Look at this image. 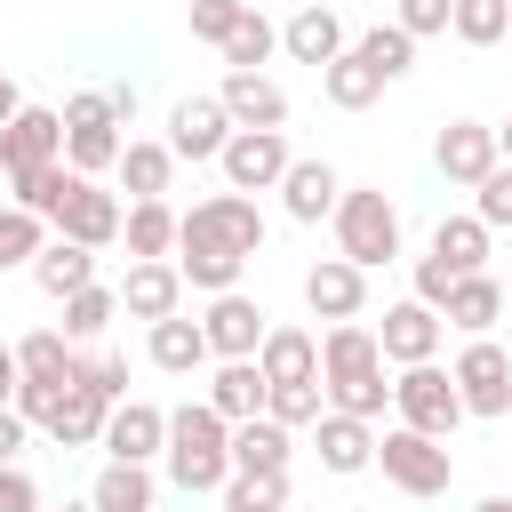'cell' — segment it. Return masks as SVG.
Listing matches in <instances>:
<instances>
[{
	"instance_id": "cell-1",
	"label": "cell",
	"mask_w": 512,
	"mask_h": 512,
	"mask_svg": "<svg viewBox=\"0 0 512 512\" xmlns=\"http://www.w3.org/2000/svg\"><path fill=\"white\" fill-rule=\"evenodd\" d=\"M384 368H392V360H384L376 328H360V320H328V336H320V384H328V408L384 424V408H392V376H384Z\"/></svg>"
},
{
	"instance_id": "cell-2",
	"label": "cell",
	"mask_w": 512,
	"mask_h": 512,
	"mask_svg": "<svg viewBox=\"0 0 512 512\" xmlns=\"http://www.w3.org/2000/svg\"><path fill=\"white\" fill-rule=\"evenodd\" d=\"M160 464H168V480H176L184 496H216V488L232 480V424H224L208 400L168 408V448H160Z\"/></svg>"
},
{
	"instance_id": "cell-3",
	"label": "cell",
	"mask_w": 512,
	"mask_h": 512,
	"mask_svg": "<svg viewBox=\"0 0 512 512\" xmlns=\"http://www.w3.org/2000/svg\"><path fill=\"white\" fill-rule=\"evenodd\" d=\"M328 224H336V256H352L360 272H376V264L400 256V208H392L384 184H344V200H336Z\"/></svg>"
},
{
	"instance_id": "cell-4",
	"label": "cell",
	"mask_w": 512,
	"mask_h": 512,
	"mask_svg": "<svg viewBox=\"0 0 512 512\" xmlns=\"http://www.w3.org/2000/svg\"><path fill=\"white\" fill-rule=\"evenodd\" d=\"M176 248H224V256H264V208L256 192H208L184 208Z\"/></svg>"
},
{
	"instance_id": "cell-5",
	"label": "cell",
	"mask_w": 512,
	"mask_h": 512,
	"mask_svg": "<svg viewBox=\"0 0 512 512\" xmlns=\"http://www.w3.org/2000/svg\"><path fill=\"white\" fill-rule=\"evenodd\" d=\"M376 464H384V480H392L400 496H448V480H456L448 440H432V432H416V424H384V432H376Z\"/></svg>"
},
{
	"instance_id": "cell-6",
	"label": "cell",
	"mask_w": 512,
	"mask_h": 512,
	"mask_svg": "<svg viewBox=\"0 0 512 512\" xmlns=\"http://www.w3.org/2000/svg\"><path fill=\"white\" fill-rule=\"evenodd\" d=\"M128 120L112 112V96L104 88H80V96H64V160L80 168V176H104V168H120V152H128V136H120Z\"/></svg>"
},
{
	"instance_id": "cell-7",
	"label": "cell",
	"mask_w": 512,
	"mask_h": 512,
	"mask_svg": "<svg viewBox=\"0 0 512 512\" xmlns=\"http://www.w3.org/2000/svg\"><path fill=\"white\" fill-rule=\"evenodd\" d=\"M392 416L416 424V432H432V440H448L464 424V392H456V376L440 360H416V368L392 376Z\"/></svg>"
},
{
	"instance_id": "cell-8",
	"label": "cell",
	"mask_w": 512,
	"mask_h": 512,
	"mask_svg": "<svg viewBox=\"0 0 512 512\" xmlns=\"http://www.w3.org/2000/svg\"><path fill=\"white\" fill-rule=\"evenodd\" d=\"M448 376H456V392H464V416H512V352L496 344V336H472L456 360H448Z\"/></svg>"
},
{
	"instance_id": "cell-9",
	"label": "cell",
	"mask_w": 512,
	"mask_h": 512,
	"mask_svg": "<svg viewBox=\"0 0 512 512\" xmlns=\"http://www.w3.org/2000/svg\"><path fill=\"white\" fill-rule=\"evenodd\" d=\"M288 136L280 128H232V144L216 152V168H224V192H280V176H288Z\"/></svg>"
},
{
	"instance_id": "cell-10",
	"label": "cell",
	"mask_w": 512,
	"mask_h": 512,
	"mask_svg": "<svg viewBox=\"0 0 512 512\" xmlns=\"http://www.w3.org/2000/svg\"><path fill=\"white\" fill-rule=\"evenodd\" d=\"M56 160H64V112L24 104V112L0 128V176L24 184V176H40V168H56Z\"/></svg>"
},
{
	"instance_id": "cell-11",
	"label": "cell",
	"mask_w": 512,
	"mask_h": 512,
	"mask_svg": "<svg viewBox=\"0 0 512 512\" xmlns=\"http://www.w3.org/2000/svg\"><path fill=\"white\" fill-rule=\"evenodd\" d=\"M200 328H208V352H216V360H256V344H264L272 312H264L248 288H224V296H208Z\"/></svg>"
},
{
	"instance_id": "cell-12",
	"label": "cell",
	"mask_w": 512,
	"mask_h": 512,
	"mask_svg": "<svg viewBox=\"0 0 512 512\" xmlns=\"http://www.w3.org/2000/svg\"><path fill=\"white\" fill-rule=\"evenodd\" d=\"M232 112H224V96H176L168 104V152L176 160H216L224 144H232Z\"/></svg>"
},
{
	"instance_id": "cell-13",
	"label": "cell",
	"mask_w": 512,
	"mask_h": 512,
	"mask_svg": "<svg viewBox=\"0 0 512 512\" xmlns=\"http://www.w3.org/2000/svg\"><path fill=\"white\" fill-rule=\"evenodd\" d=\"M440 336H448V320H440L424 296H400V304H384V328H376V344H384V360H392V368L440 360Z\"/></svg>"
},
{
	"instance_id": "cell-14",
	"label": "cell",
	"mask_w": 512,
	"mask_h": 512,
	"mask_svg": "<svg viewBox=\"0 0 512 512\" xmlns=\"http://www.w3.org/2000/svg\"><path fill=\"white\" fill-rule=\"evenodd\" d=\"M496 160H504V152H496V128H488V120H448V128L432 136V168H440L448 184H464V192H472Z\"/></svg>"
},
{
	"instance_id": "cell-15",
	"label": "cell",
	"mask_w": 512,
	"mask_h": 512,
	"mask_svg": "<svg viewBox=\"0 0 512 512\" xmlns=\"http://www.w3.org/2000/svg\"><path fill=\"white\" fill-rule=\"evenodd\" d=\"M120 312L128 320H168V312H184V272H176V256H136L128 264V280H120Z\"/></svg>"
},
{
	"instance_id": "cell-16",
	"label": "cell",
	"mask_w": 512,
	"mask_h": 512,
	"mask_svg": "<svg viewBox=\"0 0 512 512\" xmlns=\"http://www.w3.org/2000/svg\"><path fill=\"white\" fill-rule=\"evenodd\" d=\"M120 224H128V208H120V192H104L96 176H80V192H72V200H64V216H56V232H64V240H80V248H96V256L120 240Z\"/></svg>"
},
{
	"instance_id": "cell-17",
	"label": "cell",
	"mask_w": 512,
	"mask_h": 512,
	"mask_svg": "<svg viewBox=\"0 0 512 512\" xmlns=\"http://www.w3.org/2000/svg\"><path fill=\"white\" fill-rule=\"evenodd\" d=\"M304 304H312V320H360L368 312V272L352 256H320L304 272Z\"/></svg>"
},
{
	"instance_id": "cell-18",
	"label": "cell",
	"mask_w": 512,
	"mask_h": 512,
	"mask_svg": "<svg viewBox=\"0 0 512 512\" xmlns=\"http://www.w3.org/2000/svg\"><path fill=\"white\" fill-rule=\"evenodd\" d=\"M96 448H104V456H128V464H152V456L168 448V408H152V400H112Z\"/></svg>"
},
{
	"instance_id": "cell-19",
	"label": "cell",
	"mask_w": 512,
	"mask_h": 512,
	"mask_svg": "<svg viewBox=\"0 0 512 512\" xmlns=\"http://www.w3.org/2000/svg\"><path fill=\"white\" fill-rule=\"evenodd\" d=\"M312 456H320V472L352 480V472H368V464H376V424H368V416L328 408V416L312 424Z\"/></svg>"
},
{
	"instance_id": "cell-20",
	"label": "cell",
	"mask_w": 512,
	"mask_h": 512,
	"mask_svg": "<svg viewBox=\"0 0 512 512\" xmlns=\"http://www.w3.org/2000/svg\"><path fill=\"white\" fill-rule=\"evenodd\" d=\"M280 48H288L296 64H312V72H328L352 40H344V24H336V8H328V0H304V8L280 24Z\"/></svg>"
},
{
	"instance_id": "cell-21",
	"label": "cell",
	"mask_w": 512,
	"mask_h": 512,
	"mask_svg": "<svg viewBox=\"0 0 512 512\" xmlns=\"http://www.w3.org/2000/svg\"><path fill=\"white\" fill-rule=\"evenodd\" d=\"M256 368H264V384H312V376H320V336L272 320L264 344H256Z\"/></svg>"
},
{
	"instance_id": "cell-22",
	"label": "cell",
	"mask_w": 512,
	"mask_h": 512,
	"mask_svg": "<svg viewBox=\"0 0 512 512\" xmlns=\"http://www.w3.org/2000/svg\"><path fill=\"white\" fill-rule=\"evenodd\" d=\"M224 112L240 120V128H288V88L272 80V72H224Z\"/></svg>"
},
{
	"instance_id": "cell-23",
	"label": "cell",
	"mask_w": 512,
	"mask_h": 512,
	"mask_svg": "<svg viewBox=\"0 0 512 512\" xmlns=\"http://www.w3.org/2000/svg\"><path fill=\"white\" fill-rule=\"evenodd\" d=\"M336 200H344V176H336L328 160H288V176H280V208H288L296 224L336 216Z\"/></svg>"
},
{
	"instance_id": "cell-24",
	"label": "cell",
	"mask_w": 512,
	"mask_h": 512,
	"mask_svg": "<svg viewBox=\"0 0 512 512\" xmlns=\"http://www.w3.org/2000/svg\"><path fill=\"white\" fill-rule=\"evenodd\" d=\"M504 280L496 272H456V288H448V304H440V320L448 328H464V336H488L496 320H504Z\"/></svg>"
},
{
	"instance_id": "cell-25",
	"label": "cell",
	"mask_w": 512,
	"mask_h": 512,
	"mask_svg": "<svg viewBox=\"0 0 512 512\" xmlns=\"http://www.w3.org/2000/svg\"><path fill=\"white\" fill-rule=\"evenodd\" d=\"M144 352H152V368H168V376H200V368L216 360V352H208V328L184 320V312L152 320V328H144Z\"/></svg>"
},
{
	"instance_id": "cell-26",
	"label": "cell",
	"mask_w": 512,
	"mask_h": 512,
	"mask_svg": "<svg viewBox=\"0 0 512 512\" xmlns=\"http://www.w3.org/2000/svg\"><path fill=\"white\" fill-rule=\"evenodd\" d=\"M264 392H272V384H264V368H256V360H216L200 400H208L224 424H248V416H264Z\"/></svg>"
},
{
	"instance_id": "cell-27",
	"label": "cell",
	"mask_w": 512,
	"mask_h": 512,
	"mask_svg": "<svg viewBox=\"0 0 512 512\" xmlns=\"http://www.w3.org/2000/svg\"><path fill=\"white\" fill-rule=\"evenodd\" d=\"M120 192L128 200H168V184H176V152H168V136H128V152H120Z\"/></svg>"
},
{
	"instance_id": "cell-28",
	"label": "cell",
	"mask_w": 512,
	"mask_h": 512,
	"mask_svg": "<svg viewBox=\"0 0 512 512\" xmlns=\"http://www.w3.org/2000/svg\"><path fill=\"white\" fill-rule=\"evenodd\" d=\"M88 504H96V512H152V504H160V480H152V464L104 456V472H96Z\"/></svg>"
},
{
	"instance_id": "cell-29",
	"label": "cell",
	"mask_w": 512,
	"mask_h": 512,
	"mask_svg": "<svg viewBox=\"0 0 512 512\" xmlns=\"http://www.w3.org/2000/svg\"><path fill=\"white\" fill-rule=\"evenodd\" d=\"M88 280H96V248H80V240H64V232L32 256V288H40V296H56V304H64L72 288H88Z\"/></svg>"
},
{
	"instance_id": "cell-30",
	"label": "cell",
	"mask_w": 512,
	"mask_h": 512,
	"mask_svg": "<svg viewBox=\"0 0 512 512\" xmlns=\"http://www.w3.org/2000/svg\"><path fill=\"white\" fill-rule=\"evenodd\" d=\"M104 416H112V400L80 376L64 400H56V416H48V432H56V448H96L104 440Z\"/></svg>"
},
{
	"instance_id": "cell-31",
	"label": "cell",
	"mask_w": 512,
	"mask_h": 512,
	"mask_svg": "<svg viewBox=\"0 0 512 512\" xmlns=\"http://www.w3.org/2000/svg\"><path fill=\"white\" fill-rule=\"evenodd\" d=\"M288 448H296V432H288L280 416L232 424V472H288Z\"/></svg>"
},
{
	"instance_id": "cell-32",
	"label": "cell",
	"mask_w": 512,
	"mask_h": 512,
	"mask_svg": "<svg viewBox=\"0 0 512 512\" xmlns=\"http://www.w3.org/2000/svg\"><path fill=\"white\" fill-rule=\"evenodd\" d=\"M320 96H328L336 112H368V104L384 96V72H376V64H368L360 48H344V56H336V64L320 72Z\"/></svg>"
},
{
	"instance_id": "cell-33",
	"label": "cell",
	"mask_w": 512,
	"mask_h": 512,
	"mask_svg": "<svg viewBox=\"0 0 512 512\" xmlns=\"http://www.w3.org/2000/svg\"><path fill=\"white\" fill-rule=\"evenodd\" d=\"M176 232H184V216H176L168 200H128V224H120L128 264H136V256H176Z\"/></svg>"
},
{
	"instance_id": "cell-34",
	"label": "cell",
	"mask_w": 512,
	"mask_h": 512,
	"mask_svg": "<svg viewBox=\"0 0 512 512\" xmlns=\"http://www.w3.org/2000/svg\"><path fill=\"white\" fill-rule=\"evenodd\" d=\"M16 360H24V376H48V384H80V368H88V352H80L64 328H32V336L16 344Z\"/></svg>"
},
{
	"instance_id": "cell-35",
	"label": "cell",
	"mask_w": 512,
	"mask_h": 512,
	"mask_svg": "<svg viewBox=\"0 0 512 512\" xmlns=\"http://www.w3.org/2000/svg\"><path fill=\"white\" fill-rule=\"evenodd\" d=\"M432 256L448 272H488V224L480 216H440L432 224Z\"/></svg>"
},
{
	"instance_id": "cell-36",
	"label": "cell",
	"mask_w": 512,
	"mask_h": 512,
	"mask_svg": "<svg viewBox=\"0 0 512 512\" xmlns=\"http://www.w3.org/2000/svg\"><path fill=\"white\" fill-rule=\"evenodd\" d=\"M48 232H56L48 216H32L24 200H0V272H16V264L32 272V256L48 248Z\"/></svg>"
},
{
	"instance_id": "cell-37",
	"label": "cell",
	"mask_w": 512,
	"mask_h": 512,
	"mask_svg": "<svg viewBox=\"0 0 512 512\" xmlns=\"http://www.w3.org/2000/svg\"><path fill=\"white\" fill-rule=\"evenodd\" d=\"M112 320H120V288L88 280V288H72V296H64V336H72V344H96Z\"/></svg>"
},
{
	"instance_id": "cell-38",
	"label": "cell",
	"mask_w": 512,
	"mask_h": 512,
	"mask_svg": "<svg viewBox=\"0 0 512 512\" xmlns=\"http://www.w3.org/2000/svg\"><path fill=\"white\" fill-rule=\"evenodd\" d=\"M272 48H280V24L248 0V16L224 32V64H232V72H264V56H272Z\"/></svg>"
},
{
	"instance_id": "cell-39",
	"label": "cell",
	"mask_w": 512,
	"mask_h": 512,
	"mask_svg": "<svg viewBox=\"0 0 512 512\" xmlns=\"http://www.w3.org/2000/svg\"><path fill=\"white\" fill-rule=\"evenodd\" d=\"M352 48H360V56H368V64L384 72V88L416 72V32H400V24H368V32L352 40Z\"/></svg>"
},
{
	"instance_id": "cell-40",
	"label": "cell",
	"mask_w": 512,
	"mask_h": 512,
	"mask_svg": "<svg viewBox=\"0 0 512 512\" xmlns=\"http://www.w3.org/2000/svg\"><path fill=\"white\" fill-rule=\"evenodd\" d=\"M72 192H80V168H72V160H56V168H40V176L8 184V200H24V208H32V216H48V224L64 216V200H72Z\"/></svg>"
},
{
	"instance_id": "cell-41",
	"label": "cell",
	"mask_w": 512,
	"mask_h": 512,
	"mask_svg": "<svg viewBox=\"0 0 512 512\" xmlns=\"http://www.w3.org/2000/svg\"><path fill=\"white\" fill-rule=\"evenodd\" d=\"M176 272H184V288H200V296H224V288H240L248 256H224V248H176Z\"/></svg>"
},
{
	"instance_id": "cell-42",
	"label": "cell",
	"mask_w": 512,
	"mask_h": 512,
	"mask_svg": "<svg viewBox=\"0 0 512 512\" xmlns=\"http://www.w3.org/2000/svg\"><path fill=\"white\" fill-rule=\"evenodd\" d=\"M448 32H456L464 48H504V32H512V0H456Z\"/></svg>"
},
{
	"instance_id": "cell-43",
	"label": "cell",
	"mask_w": 512,
	"mask_h": 512,
	"mask_svg": "<svg viewBox=\"0 0 512 512\" xmlns=\"http://www.w3.org/2000/svg\"><path fill=\"white\" fill-rule=\"evenodd\" d=\"M216 496L224 512H288V472H232Z\"/></svg>"
},
{
	"instance_id": "cell-44",
	"label": "cell",
	"mask_w": 512,
	"mask_h": 512,
	"mask_svg": "<svg viewBox=\"0 0 512 512\" xmlns=\"http://www.w3.org/2000/svg\"><path fill=\"white\" fill-rule=\"evenodd\" d=\"M264 416H280L288 432H296V424H320V416H328V384H320V376H312V384H272V392H264Z\"/></svg>"
},
{
	"instance_id": "cell-45",
	"label": "cell",
	"mask_w": 512,
	"mask_h": 512,
	"mask_svg": "<svg viewBox=\"0 0 512 512\" xmlns=\"http://www.w3.org/2000/svg\"><path fill=\"white\" fill-rule=\"evenodd\" d=\"M472 216H480L488 232H504V224H512V160H496V168L472 184Z\"/></svg>"
},
{
	"instance_id": "cell-46",
	"label": "cell",
	"mask_w": 512,
	"mask_h": 512,
	"mask_svg": "<svg viewBox=\"0 0 512 512\" xmlns=\"http://www.w3.org/2000/svg\"><path fill=\"white\" fill-rule=\"evenodd\" d=\"M248 16V0H192V40H216L224 48V32Z\"/></svg>"
},
{
	"instance_id": "cell-47",
	"label": "cell",
	"mask_w": 512,
	"mask_h": 512,
	"mask_svg": "<svg viewBox=\"0 0 512 512\" xmlns=\"http://www.w3.org/2000/svg\"><path fill=\"white\" fill-rule=\"evenodd\" d=\"M448 16H456V0H400V8H392V24H400V32H416V40L448 32Z\"/></svg>"
},
{
	"instance_id": "cell-48",
	"label": "cell",
	"mask_w": 512,
	"mask_h": 512,
	"mask_svg": "<svg viewBox=\"0 0 512 512\" xmlns=\"http://www.w3.org/2000/svg\"><path fill=\"white\" fill-rule=\"evenodd\" d=\"M80 376H88L104 400H128V360H120V352H88V368H80Z\"/></svg>"
},
{
	"instance_id": "cell-49",
	"label": "cell",
	"mask_w": 512,
	"mask_h": 512,
	"mask_svg": "<svg viewBox=\"0 0 512 512\" xmlns=\"http://www.w3.org/2000/svg\"><path fill=\"white\" fill-rule=\"evenodd\" d=\"M0 512H40V480L24 464H0Z\"/></svg>"
},
{
	"instance_id": "cell-50",
	"label": "cell",
	"mask_w": 512,
	"mask_h": 512,
	"mask_svg": "<svg viewBox=\"0 0 512 512\" xmlns=\"http://www.w3.org/2000/svg\"><path fill=\"white\" fill-rule=\"evenodd\" d=\"M448 288H456V272H448V264H440L432 248H424V256H416V296H424V304L440 312V304H448Z\"/></svg>"
},
{
	"instance_id": "cell-51",
	"label": "cell",
	"mask_w": 512,
	"mask_h": 512,
	"mask_svg": "<svg viewBox=\"0 0 512 512\" xmlns=\"http://www.w3.org/2000/svg\"><path fill=\"white\" fill-rule=\"evenodd\" d=\"M24 408H0V464H16V448H24Z\"/></svg>"
},
{
	"instance_id": "cell-52",
	"label": "cell",
	"mask_w": 512,
	"mask_h": 512,
	"mask_svg": "<svg viewBox=\"0 0 512 512\" xmlns=\"http://www.w3.org/2000/svg\"><path fill=\"white\" fill-rule=\"evenodd\" d=\"M16 384H24V360L16 344H0V408H16Z\"/></svg>"
},
{
	"instance_id": "cell-53",
	"label": "cell",
	"mask_w": 512,
	"mask_h": 512,
	"mask_svg": "<svg viewBox=\"0 0 512 512\" xmlns=\"http://www.w3.org/2000/svg\"><path fill=\"white\" fill-rule=\"evenodd\" d=\"M16 112H24V88H16V80H8V72H0V128H8V120H16Z\"/></svg>"
},
{
	"instance_id": "cell-54",
	"label": "cell",
	"mask_w": 512,
	"mask_h": 512,
	"mask_svg": "<svg viewBox=\"0 0 512 512\" xmlns=\"http://www.w3.org/2000/svg\"><path fill=\"white\" fill-rule=\"evenodd\" d=\"M472 512H512V496H480V504H472Z\"/></svg>"
},
{
	"instance_id": "cell-55",
	"label": "cell",
	"mask_w": 512,
	"mask_h": 512,
	"mask_svg": "<svg viewBox=\"0 0 512 512\" xmlns=\"http://www.w3.org/2000/svg\"><path fill=\"white\" fill-rule=\"evenodd\" d=\"M496 152H504V160H512V120H504V128H496Z\"/></svg>"
},
{
	"instance_id": "cell-56",
	"label": "cell",
	"mask_w": 512,
	"mask_h": 512,
	"mask_svg": "<svg viewBox=\"0 0 512 512\" xmlns=\"http://www.w3.org/2000/svg\"><path fill=\"white\" fill-rule=\"evenodd\" d=\"M64 512H96V504H64Z\"/></svg>"
},
{
	"instance_id": "cell-57",
	"label": "cell",
	"mask_w": 512,
	"mask_h": 512,
	"mask_svg": "<svg viewBox=\"0 0 512 512\" xmlns=\"http://www.w3.org/2000/svg\"><path fill=\"white\" fill-rule=\"evenodd\" d=\"M504 48H512V32H504Z\"/></svg>"
},
{
	"instance_id": "cell-58",
	"label": "cell",
	"mask_w": 512,
	"mask_h": 512,
	"mask_svg": "<svg viewBox=\"0 0 512 512\" xmlns=\"http://www.w3.org/2000/svg\"><path fill=\"white\" fill-rule=\"evenodd\" d=\"M504 296H512V280H504Z\"/></svg>"
},
{
	"instance_id": "cell-59",
	"label": "cell",
	"mask_w": 512,
	"mask_h": 512,
	"mask_svg": "<svg viewBox=\"0 0 512 512\" xmlns=\"http://www.w3.org/2000/svg\"><path fill=\"white\" fill-rule=\"evenodd\" d=\"M0 184H8V176H0Z\"/></svg>"
}]
</instances>
